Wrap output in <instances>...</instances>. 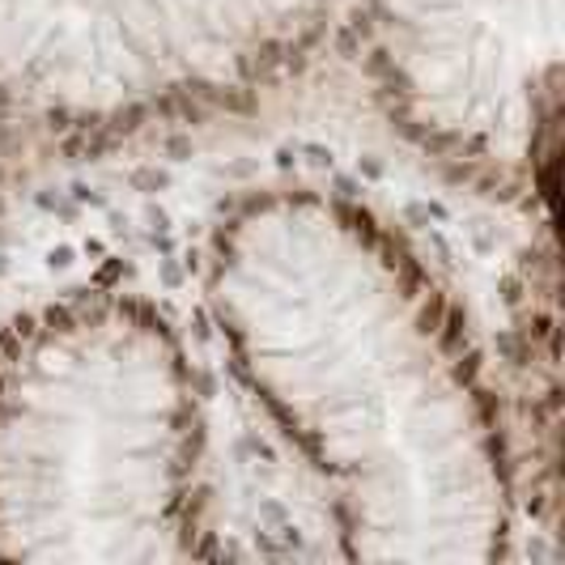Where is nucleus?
Masks as SVG:
<instances>
[{"label": "nucleus", "instance_id": "nucleus-2", "mask_svg": "<svg viewBox=\"0 0 565 565\" xmlns=\"http://www.w3.org/2000/svg\"><path fill=\"white\" fill-rule=\"evenodd\" d=\"M217 557L200 399L167 315L85 289L0 332V562Z\"/></svg>", "mask_w": 565, "mask_h": 565}, {"label": "nucleus", "instance_id": "nucleus-3", "mask_svg": "<svg viewBox=\"0 0 565 565\" xmlns=\"http://www.w3.org/2000/svg\"><path fill=\"white\" fill-rule=\"evenodd\" d=\"M340 0H0V188L281 89Z\"/></svg>", "mask_w": 565, "mask_h": 565}, {"label": "nucleus", "instance_id": "nucleus-1", "mask_svg": "<svg viewBox=\"0 0 565 565\" xmlns=\"http://www.w3.org/2000/svg\"><path fill=\"white\" fill-rule=\"evenodd\" d=\"M230 358L328 489L349 562H502L514 451L447 285L366 204L268 188L209 234Z\"/></svg>", "mask_w": 565, "mask_h": 565}, {"label": "nucleus", "instance_id": "nucleus-4", "mask_svg": "<svg viewBox=\"0 0 565 565\" xmlns=\"http://www.w3.org/2000/svg\"><path fill=\"white\" fill-rule=\"evenodd\" d=\"M374 94L399 137L477 196H548L565 0H353Z\"/></svg>", "mask_w": 565, "mask_h": 565}]
</instances>
